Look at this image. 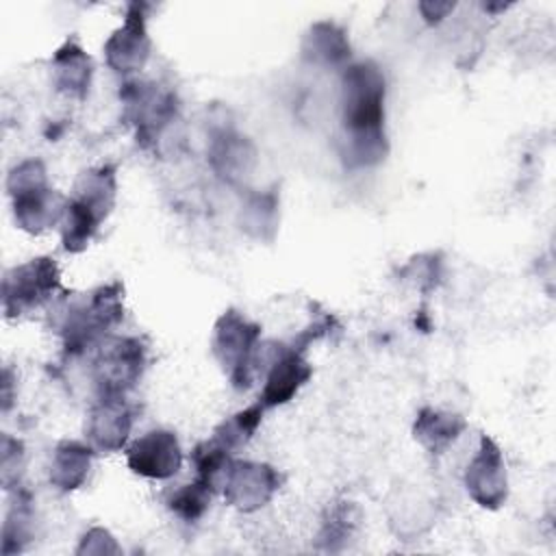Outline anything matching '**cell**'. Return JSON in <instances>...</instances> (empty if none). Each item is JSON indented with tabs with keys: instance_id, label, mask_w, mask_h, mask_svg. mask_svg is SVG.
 I'll return each mask as SVG.
<instances>
[{
	"instance_id": "1",
	"label": "cell",
	"mask_w": 556,
	"mask_h": 556,
	"mask_svg": "<svg viewBox=\"0 0 556 556\" xmlns=\"http://www.w3.org/2000/svg\"><path fill=\"white\" fill-rule=\"evenodd\" d=\"M387 80L378 63H350L341 74V159L348 167H374L384 161Z\"/></svg>"
},
{
	"instance_id": "2",
	"label": "cell",
	"mask_w": 556,
	"mask_h": 556,
	"mask_svg": "<svg viewBox=\"0 0 556 556\" xmlns=\"http://www.w3.org/2000/svg\"><path fill=\"white\" fill-rule=\"evenodd\" d=\"M117 198V174L113 165H96L78 174L72 193L65 202L61 219V243L67 252L87 250L100 230V224L111 215Z\"/></svg>"
},
{
	"instance_id": "3",
	"label": "cell",
	"mask_w": 556,
	"mask_h": 556,
	"mask_svg": "<svg viewBox=\"0 0 556 556\" xmlns=\"http://www.w3.org/2000/svg\"><path fill=\"white\" fill-rule=\"evenodd\" d=\"M124 319V287L119 280L96 287L83 298L70 302L63 311L59 334L70 356H80L98 348Z\"/></svg>"
},
{
	"instance_id": "4",
	"label": "cell",
	"mask_w": 556,
	"mask_h": 556,
	"mask_svg": "<svg viewBox=\"0 0 556 556\" xmlns=\"http://www.w3.org/2000/svg\"><path fill=\"white\" fill-rule=\"evenodd\" d=\"M7 193L17 228L39 235L61 224L67 198L50 187L46 165L39 159H26L9 169Z\"/></svg>"
},
{
	"instance_id": "5",
	"label": "cell",
	"mask_w": 556,
	"mask_h": 556,
	"mask_svg": "<svg viewBox=\"0 0 556 556\" xmlns=\"http://www.w3.org/2000/svg\"><path fill=\"white\" fill-rule=\"evenodd\" d=\"M261 350V326L248 319L243 313L224 311L211 337V352L230 384L237 391H248L256 378V358Z\"/></svg>"
},
{
	"instance_id": "6",
	"label": "cell",
	"mask_w": 556,
	"mask_h": 556,
	"mask_svg": "<svg viewBox=\"0 0 556 556\" xmlns=\"http://www.w3.org/2000/svg\"><path fill=\"white\" fill-rule=\"evenodd\" d=\"M148 367V345L139 337L109 334L93 356L98 395H128Z\"/></svg>"
},
{
	"instance_id": "7",
	"label": "cell",
	"mask_w": 556,
	"mask_h": 556,
	"mask_svg": "<svg viewBox=\"0 0 556 556\" xmlns=\"http://www.w3.org/2000/svg\"><path fill=\"white\" fill-rule=\"evenodd\" d=\"M61 291V271L54 258L37 256L11 267L2 278V311L17 319L46 306Z\"/></svg>"
},
{
	"instance_id": "8",
	"label": "cell",
	"mask_w": 556,
	"mask_h": 556,
	"mask_svg": "<svg viewBox=\"0 0 556 556\" xmlns=\"http://www.w3.org/2000/svg\"><path fill=\"white\" fill-rule=\"evenodd\" d=\"M258 371H265L258 400L265 408L291 402L313 376V367L304 358V352L295 350L291 343H261L256 358V374Z\"/></svg>"
},
{
	"instance_id": "9",
	"label": "cell",
	"mask_w": 556,
	"mask_h": 556,
	"mask_svg": "<svg viewBox=\"0 0 556 556\" xmlns=\"http://www.w3.org/2000/svg\"><path fill=\"white\" fill-rule=\"evenodd\" d=\"M280 484L282 476L276 467L256 460H232L222 484V495L232 508L254 513L271 502Z\"/></svg>"
},
{
	"instance_id": "10",
	"label": "cell",
	"mask_w": 556,
	"mask_h": 556,
	"mask_svg": "<svg viewBox=\"0 0 556 556\" xmlns=\"http://www.w3.org/2000/svg\"><path fill=\"white\" fill-rule=\"evenodd\" d=\"M465 489L469 497L489 510H497L508 497L506 463L500 445L482 434L476 454L465 469Z\"/></svg>"
},
{
	"instance_id": "11",
	"label": "cell",
	"mask_w": 556,
	"mask_h": 556,
	"mask_svg": "<svg viewBox=\"0 0 556 556\" xmlns=\"http://www.w3.org/2000/svg\"><path fill=\"white\" fill-rule=\"evenodd\" d=\"M150 50L152 41L146 26L143 4L135 2L128 7L122 26L115 28L104 41V59L115 74L128 76L143 70L150 59Z\"/></svg>"
},
{
	"instance_id": "12",
	"label": "cell",
	"mask_w": 556,
	"mask_h": 556,
	"mask_svg": "<svg viewBox=\"0 0 556 556\" xmlns=\"http://www.w3.org/2000/svg\"><path fill=\"white\" fill-rule=\"evenodd\" d=\"M135 408L126 395H98L85 421V437L96 452H119L130 437Z\"/></svg>"
},
{
	"instance_id": "13",
	"label": "cell",
	"mask_w": 556,
	"mask_h": 556,
	"mask_svg": "<svg viewBox=\"0 0 556 556\" xmlns=\"http://www.w3.org/2000/svg\"><path fill=\"white\" fill-rule=\"evenodd\" d=\"M126 463L137 476L165 480L178 473L182 465V447L172 430L156 428L128 445Z\"/></svg>"
},
{
	"instance_id": "14",
	"label": "cell",
	"mask_w": 556,
	"mask_h": 556,
	"mask_svg": "<svg viewBox=\"0 0 556 556\" xmlns=\"http://www.w3.org/2000/svg\"><path fill=\"white\" fill-rule=\"evenodd\" d=\"M208 163L224 182L239 185L252 174L256 150L248 137L239 135L235 128L222 126L211 135Z\"/></svg>"
},
{
	"instance_id": "15",
	"label": "cell",
	"mask_w": 556,
	"mask_h": 556,
	"mask_svg": "<svg viewBox=\"0 0 556 556\" xmlns=\"http://www.w3.org/2000/svg\"><path fill=\"white\" fill-rule=\"evenodd\" d=\"M93 76L91 56L76 39H67L52 56V80L56 91L83 100L89 93Z\"/></svg>"
},
{
	"instance_id": "16",
	"label": "cell",
	"mask_w": 556,
	"mask_h": 556,
	"mask_svg": "<svg viewBox=\"0 0 556 556\" xmlns=\"http://www.w3.org/2000/svg\"><path fill=\"white\" fill-rule=\"evenodd\" d=\"M93 447L83 441H61L50 458L48 478L50 484L61 491L70 493L85 484L93 465Z\"/></svg>"
},
{
	"instance_id": "17",
	"label": "cell",
	"mask_w": 556,
	"mask_h": 556,
	"mask_svg": "<svg viewBox=\"0 0 556 556\" xmlns=\"http://www.w3.org/2000/svg\"><path fill=\"white\" fill-rule=\"evenodd\" d=\"M467 428L465 419L450 410L424 406L413 424V437L430 452L443 454Z\"/></svg>"
},
{
	"instance_id": "18",
	"label": "cell",
	"mask_w": 556,
	"mask_h": 556,
	"mask_svg": "<svg viewBox=\"0 0 556 556\" xmlns=\"http://www.w3.org/2000/svg\"><path fill=\"white\" fill-rule=\"evenodd\" d=\"M302 56L321 67H339L350 59V41L345 30L332 22L313 24L302 41Z\"/></svg>"
},
{
	"instance_id": "19",
	"label": "cell",
	"mask_w": 556,
	"mask_h": 556,
	"mask_svg": "<svg viewBox=\"0 0 556 556\" xmlns=\"http://www.w3.org/2000/svg\"><path fill=\"white\" fill-rule=\"evenodd\" d=\"M278 193L254 191L241 204L239 224L256 241H271L278 228Z\"/></svg>"
},
{
	"instance_id": "20",
	"label": "cell",
	"mask_w": 556,
	"mask_h": 556,
	"mask_svg": "<svg viewBox=\"0 0 556 556\" xmlns=\"http://www.w3.org/2000/svg\"><path fill=\"white\" fill-rule=\"evenodd\" d=\"M33 497L28 491L15 489V500L9 504L4 523H2V554L11 556L24 552L33 539Z\"/></svg>"
},
{
	"instance_id": "21",
	"label": "cell",
	"mask_w": 556,
	"mask_h": 556,
	"mask_svg": "<svg viewBox=\"0 0 556 556\" xmlns=\"http://www.w3.org/2000/svg\"><path fill=\"white\" fill-rule=\"evenodd\" d=\"M267 408L256 402L243 410H237L235 415L226 417L215 430H213V441L219 443L222 447H226L230 454H235L239 447H243L252 437L254 432L258 430L261 421H263V413Z\"/></svg>"
},
{
	"instance_id": "22",
	"label": "cell",
	"mask_w": 556,
	"mask_h": 556,
	"mask_svg": "<svg viewBox=\"0 0 556 556\" xmlns=\"http://www.w3.org/2000/svg\"><path fill=\"white\" fill-rule=\"evenodd\" d=\"M358 523V510L352 502H337L328 508L321 530L317 534V547L337 552L345 545V541L354 534Z\"/></svg>"
},
{
	"instance_id": "23",
	"label": "cell",
	"mask_w": 556,
	"mask_h": 556,
	"mask_svg": "<svg viewBox=\"0 0 556 556\" xmlns=\"http://www.w3.org/2000/svg\"><path fill=\"white\" fill-rule=\"evenodd\" d=\"M232 460H235L232 454L219 443H215L213 439L198 443L191 452V465L195 469V478L206 482L213 491L222 489L226 471Z\"/></svg>"
},
{
	"instance_id": "24",
	"label": "cell",
	"mask_w": 556,
	"mask_h": 556,
	"mask_svg": "<svg viewBox=\"0 0 556 556\" xmlns=\"http://www.w3.org/2000/svg\"><path fill=\"white\" fill-rule=\"evenodd\" d=\"M213 493L215 491L206 482L195 478L193 482H187V484H180L178 489H174L167 495L165 504L176 517L191 523V521H198L208 510Z\"/></svg>"
},
{
	"instance_id": "25",
	"label": "cell",
	"mask_w": 556,
	"mask_h": 556,
	"mask_svg": "<svg viewBox=\"0 0 556 556\" xmlns=\"http://www.w3.org/2000/svg\"><path fill=\"white\" fill-rule=\"evenodd\" d=\"M0 469H2V484L4 489H17L20 476L24 471V445L20 439H13L11 434H2L0 445Z\"/></svg>"
},
{
	"instance_id": "26",
	"label": "cell",
	"mask_w": 556,
	"mask_h": 556,
	"mask_svg": "<svg viewBox=\"0 0 556 556\" xmlns=\"http://www.w3.org/2000/svg\"><path fill=\"white\" fill-rule=\"evenodd\" d=\"M119 552L122 549L113 539V534L98 526L89 528L76 547V554H119Z\"/></svg>"
},
{
	"instance_id": "27",
	"label": "cell",
	"mask_w": 556,
	"mask_h": 556,
	"mask_svg": "<svg viewBox=\"0 0 556 556\" xmlns=\"http://www.w3.org/2000/svg\"><path fill=\"white\" fill-rule=\"evenodd\" d=\"M452 9H454V4H450V2H443V4L421 2V4H419V11L424 13V17H426L430 24H434V22L443 20V17H445V13H447V11H452Z\"/></svg>"
}]
</instances>
